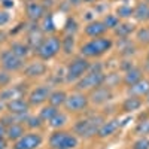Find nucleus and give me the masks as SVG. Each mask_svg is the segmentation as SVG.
<instances>
[{"mask_svg":"<svg viewBox=\"0 0 149 149\" xmlns=\"http://www.w3.org/2000/svg\"><path fill=\"white\" fill-rule=\"evenodd\" d=\"M113 46V40L110 37H94V39L88 40L81 45L79 51H81V57L84 58H98L104 55L107 51H110Z\"/></svg>","mask_w":149,"mask_h":149,"instance_id":"1","label":"nucleus"},{"mask_svg":"<svg viewBox=\"0 0 149 149\" xmlns=\"http://www.w3.org/2000/svg\"><path fill=\"white\" fill-rule=\"evenodd\" d=\"M104 79H106V74L103 73V67L100 63L97 66H90L88 72L74 84L76 85V91H81V93L91 91V90L97 88V86L104 85Z\"/></svg>","mask_w":149,"mask_h":149,"instance_id":"2","label":"nucleus"},{"mask_svg":"<svg viewBox=\"0 0 149 149\" xmlns=\"http://www.w3.org/2000/svg\"><path fill=\"white\" fill-rule=\"evenodd\" d=\"M106 119L102 115H93L88 118H84L74 122L73 125V133L74 136H79L82 139H91L94 136H97L98 128L102 127V124Z\"/></svg>","mask_w":149,"mask_h":149,"instance_id":"3","label":"nucleus"},{"mask_svg":"<svg viewBox=\"0 0 149 149\" xmlns=\"http://www.w3.org/2000/svg\"><path fill=\"white\" fill-rule=\"evenodd\" d=\"M60 51H61V39L55 34H48L45 40L42 42V45L39 46V49L36 51V54L39 57V60L49 61L54 57H57Z\"/></svg>","mask_w":149,"mask_h":149,"instance_id":"4","label":"nucleus"},{"mask_svg":"<svg viewBox=\"0 0 149 149\" xmlns=\"http://www.w3.org/2000/svg\"><path fill=\"white\" fill-rule=\"evenodd\" d=\"M78 143V136L63 130H55L49 136V148L51 149H74Z\"/></svg>","mask_w":149,"mask_h":149,"instance_id":"5","label":"nucleus"},{"mask_svg":"<svg viewBox=\"0 0 149 149\" xmlns=\"http://www.w3.org/2000/svg\"><path fill=\"white\" fill-rule=\"evenodd\" d=\"M90 61L88 58H84V57H78L72 60L70 63L67 64V69H66V81L69 84H76L84 74L88 72L90 69Z\"/></svg>","mask_w":149,"mask_h":149,"instance_id":"6","label":"nucleus"},{"mask_svg":"<svg viewBox=\"0 0 149 149\" xmlns=\"http://www.w3.org/2000/svg\"><path fill=\"white\" fill-rule=\"evenodd\" d=\"M90 100H88V95L85 93L76 91V93H72L67 94V98L64 102V109L70 113H78V112H82L88 107Z\"/></svg>","mask_w":149,"mask_h":149,"instance_id":"7","label":"nucleus"},{"mask_svg":"<svg viewBox=\"0 0 149 149\" xmlns=\"http://www.w3.org/2000/svg\"><path fill=\"white\" fill-rule=\"evenodd\" d=\"M26 60L19 58L18 55H15L10 49H3L2 54H0V66L3 70L12 73V72H18L24 67Z\"/></svg>","mask_w":149,"mask_h":149,"instance_id":"8","label":"nucleus"},{"mask_svg":"<svg viewBox=\"0 0 149 149\" xmlns=\"http://www.w3.org/2000/svg\"><path fill=\"white\" fill-rule=\"evenodd\" d=\"M43 142V137L42 134H39L37 131H30V133H26L19 137L17 142H14V146L12 149H37Z\"/></svg>","mask_w":149,"mask_h":149,"instance_id":"9","label":"nucleus"},{"mask_svg":"<svg viewBox=\"0 0 149 149\" xmlns=\"http://www.w3.org/2000/svg\"><path fill=\"white\" fill-rule=\"evenodd\" d=\"M113 98V93H112V88L109 86H104V85H100L97 88L91 90L90 91V95H88V100L90 103L95 104V106H102V104H106L107 102H110Z\"/></svg>","mask_w":149,"mask_h":149,"instance_id":"10","label":"nucleus"},{"mask_svg":"<svg viewBox=\"0 0 149 149\" xmlns=\"http://www.w3.org/2000/svg\"><path fill=\"white\" fill-rule=\"evenodd\" d=\"M51 91H52V88L49 85H39V86H36V88H33L29 93V97H27L30 106L31 107L33 106H40L45 102H48Z\"/></svg>","mask_w":149,"mask_h":149,"instance_id":"11","label":"nucleus"},{"mask_svg":"<svg viewBox=\"0 0 149 149\" xmlns=\"http://www.w3.org/2000/svg\"><path fill=\"white\" fill-rule=\"evenodd\" d=\"M46 34L43 33V30L40 29V26H37V24H34V26H31L27 31V45L30 48V51H37L39 49V46L42 45V42L45 40Z\"/></svg>","mask_w":149,"mask_h":149,"instance_id":"12","label":"nucleus"},{"mask_svg":"<svg viewBox=\"0 0 149 149\" xmlns=\"http://www.w3.org/2000/svg\"><path fill=\"white\" fill-rule=\"evenodd\" d=\"M30 103L27 98L19 97V98H14L5 103V109L9 113H29L30 112Z\"/></svg>","mask_w":149,"mask_h":149,"instance_id":"13","label":"nucleus"},{"mask_svg":"<svg viewBox=\"0 0 149 149\" xmlns=\"http://www.w3.org/2000/svg\"><path fill=\"white\" fill-rule=\"evenodd\" d=\"M26 14H27L30 21L39 22L45 17L46 9L42 6L40 2H27V5H26Z\"/></svg>","mask_w":149,"mask_h":149,"instance_id":"14","label":"nucleus"},{"mask_svg":"<svg viewBox=\"0 0 149 149\" xmlns=\"http://www.w3.org/2000/svg\"><path fill=\"white\" fill-rule=\"evenodd\" d=\"M119 125H121V122H119L118 118H112V119L104 121V122L102 124V127L98 128V131H97V137L106 139V137H109V136L115 134L116 130L119 128Z\"/></svg>","mask_w":149,"mask_h":149,"instance_id":"15","label":"nucleus"},{"mask_svg":"<svg viewBox=\"0 0 149 149\" xmlns=\"http://www.w3.org/2000/svg\"><path fill=\"white\" fill-rule=\"evenodd\" d=\"M84 31H85V34L88 36V37L94 39V37H102V36H104V33L107 31V29H106V26L103 24V21L94 19V21H90L88 24H86L85 29H84Z\"/></svg>","mask_w":149,"mask_h":149,"instance_id":"16","label":"nucleus"},{"mask_svg":"<svg viewBox=\"0 0 149 149\" xmlns=\"http://www.w3.org/2000/svg\"><path fill=\"white\" fill-rule=\"evenodd\" d=\"M46 70H48V67H46V64L43 63V61L36 60L24 69V74H26L27 78H39V76H43V74L46 73Z\"/></svg>","mask_w":149,"mask_h":149,"instance_id":"17","label":"nucleus"},{"mask_svg":"<svg viewBox=\"0 0 149 149\" xmlns=\"http://www.w3.org/2000/svg\"><path fill=\"white\" fill-rule=\"evenodd\" d=\"M22 85H17V86H6L3 88V91L0 93V102H9V100H14V98H19L24 97V90L21 88Z\"/></svg>","mask_w":149,"mask_h":149,"instance_id":"18","label":"nucleus"},{"mask_svg":"<svg viewBox=\"0 0 149 149\" xmlns=\"http://www.w3.org/2000/svg\"><path fill=\"white\" fill-rule=\"evenodd\" d=\"M142 78H143V72H142V69L133 66V67H130L128 70H125L122 82L125 84L127 86H131V85H134L136 82H139Z\"/></svg>","mask_w":149,"mask_h":149,"instance_id":"19","label":"nucleus"},{"mask_svg":"<svg viewBox=\"0 0 149 149\" xmlns=\"http://www.w3.org/2000/svg\"><path fill=\"white\" fill-rule=\"evenodd\" d=\"M143 106V100L140 97H136V95H128L125 100L122 102L121 104V109L125 112V113H131V112H136L139 110L140 107Z\"/></svg>","mask_w":149,"mask_h":149,"instance_id":"20","label":"nucleus"},{"mask_svg":"<svg viewBox=\"0 0 149 149\" xmlns=\"http://www.w3.org/2000/svg\"><path fill=\"white\" fill-rule=\"evenodd\" d=\"M128 93L130 95H136V97H145L149 93V79L142 78L139 82H136L134 85L128 86Z\"/></svg>","mask_w":149,"mask_h":149,"instance_id":"21","label":"nucleus"},{"mask_svg":"<svg viewBox=\"0 0 149 149\" xmlns=\"http://www.w3.org/2000/svg\"><path fill=\"white\" fill-rule=\"evenodd\" d=\"M24 134H26V125H24V124H12V125L6 127L5 137L8 140L17 142L19 137H22Z\"/></svg>","mask_w":149,"mask_h":149,"instance_id":"22","label":"nucleus"},{"mask_svg":"<svg viewBox=\"0 0 149 149\" xmlns=\"http://www.w3.org/2000/svg\"><path fill=\"white\" fill-rule=\"evenodd\" d=\"M148 15H149V5L146 2H140L136 8H133V18L139 22L148 21Z\"/></svg>","mask_w":149,"mask_h":149,"instance_id":"23","label":"nucleus"},{"mask_svg":"<svg viewBox=\"0 0 149 149\" xmlns=\"http://www.w3.org/2000/svg\"><path fill=\"white\" fill-rule=\"evenodd\" d=\"M67 98V93L63 91V90H54L49 94V98H48V103L52 104L55 107H60V106H64V102Z\"/></svg>","mask_w":149,"mask_h":149,"instance_id":"24","label":"nucleus"},{"mask_svg":"<svg viewBox=\"0 0 149 149\" xmlns=\"http://www.w3.org/2000/svg\"><path fill=\"white\" fill-rule=\"evenodd\" d=\"M10 51L14 52L15 55H18L19 58H22V60H26L27 57H29V54H30V48H29V45L27 43H24V42H14L10 45Z\"/></svg>","mask_w":149,"mask_h":149,"instance_id":"25","label":"nucleus"},{"mask_svg":"<svg viewBox=\"0 0 149 149\" xmlns=\"http://www.w3.org/2000/svg\"><path fill=\"white\" fill-rule=\"evenodd\" d=\"M113 31H115V36H118L119 39H127V37L134 31V26L130 22H119V26Z\"/></svg>","mask_w":149,"mask_h":149,"instance_id":"26","label":"nucleus"},{"mask_svg":"<svg viewBox=\"0 0 149 149\" xmlns=\"http://www.w3.org/2000/svg\"><path fill=\"white\" fill-rule=\"evenodd\" d=\"M58 107H55V106H52V104H46V106H43L42 109H40V112H39V118L43 121V122H48L49 119H52L57 113H58Z\"/></svg>","mask_w":149,"mask_h":149,"instance_id":"27","label":"nucleus"},{"mask_svg":"<svg viewBox=\"0 0 149 149\" xmlns=\"http://www.w3.org/2000/svg\"><path fill=\"white\" fill-rule=\"evenodd\" d=\"M42 21V26L40 29L43 30L45 34H52L55 31V24H54V17L51 12H48V14H45V17L40 19Z\"/></svg>","mask_w":149,"mask_h":149,"instance_id":"28","label":"nucleus"},{"mask_svg":"<svg viewBox=\"0 0 149 149\" xmlns=\"http://www.w3.org/2000/svg\"><path fill=\"white\" fill-rule=\"evenodd\" d=\"M74 49V36L73 34H66L63 39H61V51L66 55H72Z\"/></svg>","mask_w":149,"mask_h":149,"instance_id":"29","label":"nucleus"},{"mask_svg":"<svg viewBox=\"0 0 149 149\" xmlns=\"http://www.w3.org/2000/svg\"><path fill=\"white\" fill-rule=\"evenodd\" d=\"M48 122H49V127H51V128L60 130V128H63L67 124V116H66V113H63V112H58V113L52 119H49Z\"/></svg>","mask_w":149,"mask_h":149,"instance_id":"30","label":"nucleus"},{"mask_svg":"<svg viewBox=\"0 0 149 149\" xmlns=\"http://www.w3.org/2000/svg\"><path fill=\"white\" fill-rule=\"evenodd\" d=\"M134 134L139 137H148L149 136V119H142L137 122V125L134 128Z\"/></svg>","mask_w":149,"mask_h":149,"instance_id":"31","label":"nucleus"},{"mask_svg":"<svg viewBox=\"0 0 149 149\" xmlns=\"http://www.w3.org/2000/svg\"><path fill=\"white\" fill-rule=\"evenodd\" d=\"M24 125H26V128H30V130H37L43 125V121L39 118V115H29Z\"/></svg>","mask_w":149,"mask_h":149,"instance_id":"32","label":"nucleus"},{"mask_svg":"<svg viewBox=\"0 0 149 149\" xmlns=\"http://www.w3.org/2000/svg\"><path fill=\"white\" fill-rule=\"evenodd\" d=\"M119 22H121V19L116 15H113V14H107L104 17V19H103V24L106 26L107 30H115L119 26Z\"/></svg>","mask_w":149,"mask_h":149,"instance_id":"33","label":"nucleus"},{"mask_svg":"<svg viewBox=\"0 0 149 149\" xmlns=\"http://www.w3.org/2000/svg\"><path fill=\"white\" fill-rule=\"evenodd\" d=\"M119 19L124 18V19H127V18H131L133 17V8L130 5H121L118 9H116V14H115Z\"/></svg>","mask_w":149,"mask_h":149,"instance_id":"34","label":"nucleus"},{"mask_svg":"<svg viewBox=\"0 0 149 149\" xmlns=\"http://www.w3.org/2000/svg\"><path fill=\"white\" fill-rule=\"evenodd\" d=\"M136 39H137L140 43H149V27H142L137 30L136 33Z\"/></svg>","mask_w":149,"mask_h":149,"instance_id":"35","label":"nucleus"},{"mask_svg":"<svg viewBox=\"0 0 149 149\" xmlns=\"http://www.w3.org/2000/svg\"><path fill=\"white\" fill-rule=\"evenodd\" d=\"M76 30H78V22L74 21V18L69 17L67 21H66V26H64V31H66V34H73V36H74Z\"/></svg>","mask_w":149,"mask_h":149,"instance_id":"36","label":"nucleus"},{"mask_svg":"<svg viewBox=\"0 0 149 149\" xmlns=\"http://www.w3.org/2000/svg\"><path fill=\"white\" fill-rule=\"evenodd\" d=\"M10 81H12V78H10L9 72H6V70L0 72V88H6V86H9Z\"/></svg>","mask_w":149,"mask_h":149,"instance_id":"37","label":"nucleus"},{"mask_svg":"<svg viewBox=\"0 0 149 149\" xmlns=\"http://www.w3.org/2000/svg\"><path fill=\"white\" fill-rule=\"evenodd\" d=\"M133 149H149V139L148 137H139L133 143Z\"/></svg>","mask_w":149,"mask_h":149,"instance_id":"38","label":"nucleus"},{"mask_svg":"<svg viewBox=\"0 0 149 149\" xmlns=\"http://www.w3.org/2000/svg\"><path fill=\"white\" fill-rule=\"evenodd\" d=\"M10 21V15L8 10H0V27L6 26V24Z\"/></svg>","mask_w":149,"mask_h":149,"instance_id":"39","label":"nucleus"},{"mask_svg":"<svg viewBox=\"0 0 149 149\" xmlns=\"http://www.w3.org/2000/svg\"><path fill=\"white\" fill-rule=\"evenodd\" d=\"M14 0H5V2H2V6L5 9H10V8H14Z\"/></svg>","mask_w":149,"mask_h":149,"instance_id":"40","label":"nucleus"},{"mask_svg":"<svg viewBox=\"0 0 149 149\" xmlns=\"http://www.w3.org/2000/svg\"><path fill=\"white\" fill-rule=\"evenodd\" d=\"M6 146H8V139L0 137V149H6Z\"/></svg>","mask_w":149,"mask_h":149,"instance_id":"41","label":"nucleus"},{"mask_svg":"<svg viewBox=\"0 0 149 149\" xmlns=\"http://www.w3.org/2000/svg\"><path fill=\"white\" fill-rule=\"evenodd\" d=\"M5 134H6V127L0 122V137H5Z\"/></svg>","mask_w":149,"mask_h":149,"instance_id":"42","label":"nucleus"},{"mask_svg":"<svg viewBox=\"0 0 149 149\" xmlns=\"http://www.w3.org/2000/svg\"><path fill=\"white\" fill-rule=\"evenodd\" d=\"M69 3L73 6H79V5H82V0H69Z\"/></svg>","mask_w":149,"mask_h":149,"instance_id":"43","label":"nucleus"},{"mask_svg":"<svg viewBox=\"0 0 149 149\" xmlns=\"http://www.w3.org/2000/svg\"><path fill=\"white\" fill-rule=\"evenodd\" d=\"M97 0H82V3H94Z\"/></svg>","mask_w":149,"mask_h":149,"instance_id":"44","label":"nucleus"},{"mask_svg":"<svg viewBox=\"0 0 149 149\" xmlns=\"http://www.w3.org/2000/svg\"><path fill=\"white\" fill-rule=\"evenodd\" d=\"M145 102H146V103H148V104H149V93H148V94H146V95H145Z\"/></svg>","mask_w":149,"mask_h":149,"instance_id":"45","label":"nucleus"},{"mask_svg":"<svg viewBox=\"0 0 149 149\" xmlns=\"http://www.w3.org/2000/svg\"><path fill=\"white\" fill-rule=\"evenodd\" d=\"M27 2H37V0H27Z\"/></svg>","mask_w":149,"mask_h":149,"instance_id":"46","label":"nucleus"},{"mask_svg":"<svg viewBox=\"0 0 149 149\" xmlns=\"http://www.w3.org/2000/svg\"><path fill=\"white\" fill-rule=\"evenodd\" d=\"M148 60H149V51H148Z\"/></svg>","mask_w":149,"mask_h":149,"instance_id":"47","label":"nucleus"},{"mask_svg":"<svg viewBox=\"0 0 149 149\" xmlns=\"http://www.w3.org/2000/svg\"><path fill=\"white\" fill-rule=\"evenodd\" d=\"M146 3H148V5H149V0H146Z\"/></svg>","mask_w":149,"mask_h":149,"instance_id":"48","label":"nucleus"},{"mask_svg":"<svg viewBox=\"0 0 149 149\" xmlns=\"http://www.w3.org/2000/svg\"><path fill=\"white\" fill-rule=\"evenodd\" d=\"M2 2H5V0H0V3H2Z\"/></svg>","mask_w":149,"mask_h":149,"instance_id":"49","label":"nucleus"},{"mask_svg":"<svg viewBox=\"0 0 149 149\" xmlns=\"http://www.w3.org/2000/svg\"><path fill=\"white\" fill-rule=\"evenodd\" d=\"M148 19H149V15H148Z\"/></svg>","mask_w":149,"mask_h":149,"instance_id":"50","label":"nucleus"}]
</instances>
